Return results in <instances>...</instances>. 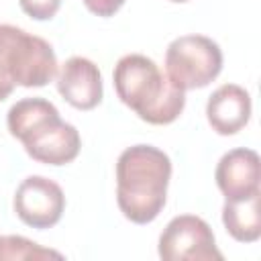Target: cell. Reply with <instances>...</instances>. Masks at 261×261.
<instances>
[{"label": "cell", "mask_w": 261, "mask_h": 261, "mask_svg": "<svg viewBox=\"0 0 261 261\" xmlns=\"http://www.w3.org/2000/svg\"><path fill=\"white\" fill-rule=\"evenodd\" d=\"M24 151L39 163L45 165H65L71 163L82 149L80 133L73 124L61 120V116H51L31 130L22 141Z\"/></svg>", "instance_id": "obj_7"}, {"label": "cell", "mask_w": 261, "mask_h": 261, "mask_svg": "<svg viewBox=\"0 0 261 261\" xmlns=\"http://www.w3.org/2000/svg\"><path fill=\"white\" fill-rule=\"evenodd\" d=\"M45 259H63V255L55 249L41 247L39 243L20 234L0 237V261H45Z\"/></svg>", "instance_id": "obj_13"}, {"label": "cell", "mask_w": 261, "mask_h": 261, "mask_svg": "<svg viewBox=\"0 0 261 261\" xmlns=\"http://www.w3.org/2000/svg\"><path fill=\"white\" fill-rule=\"evenodd\" d=\"M57 75L53 47L14 24H0V102L16 86L43 88Z\"/></svg>", "instance_id": "obj_3"}, {"label": "cell", "mask_w": 261, "mask_h": 261, "mask_svg": "<svg viewBox=\"0 0 261 261\" xmlns=\"http://www.w3.org/2000/svg\"><path fill=\"white\" fill-rule=\"evenodd\" d=\"M222 71V51L204 35H181L167 45L165 73L181 90L206 88Z\"/></svg>", "instance_id": "obj_4"}, {"label": "cell", "mask_w": 261, "mask_h": 261, "mask_svg": "<svg viewBox=\"0 0 261 261\" xmlns=\"http://www.w3.org/2000/svg\"><path fill=\"white\" fill-rule=\"evenodd\" d=\"M261 190L237 200H226L222 206V224L239 243H255L261 237Z\"/></svg>", "instance_id": "obj_11"}, {"label": "cell", "mask_w": 261, "mask_h": 261, "mask_svg": "<svg viewBox=\"0 0 261 261\" xmlns=\"http://www.w3.org/2000/svg\"><path fill=\"white\" fill-rule=\"evenodd\" d=\"M57 92L69 106L77 110L96 108L104 94L98 65L88 57H69L57 71Z\"/></svg>", "instance_id": "obj_8"}, {"label": "cell", "mask_w": 261, "mask_h": 261, "mask_svg": "<svg viewBox=\"0 0 261 261\" xmlns=\"http://www.w3.org/2000/svg\"><path fill=\"white\" fill-rule=\"evenodd\" d=\"M206 118L212 130L222 137L237 135L251 118V96L237 84H222L206 102Z\"/></svg>", "instance_id": "obj_10"}, {"label": "cell", "mask_w": 261, "mask_h": 261, "mask_svg": "<svg viewBox=\"0 0 261 261\" xmlns=\"http://www.w3.org/2000/svg\"><path fill=\"white\" fill-rule=\"evenodd\" d=\"M20 8L24 14H29L31 18L35 20H51L59 6H61V0H18Z\"/></svg>", "instance_id": "obj_14"}, {"label": "cell", "mask_w": 261, "mask_h": 261, "mask_svg": "<svg viewBox=\"0 0 261 261\" xmlns=\"http://www.w3.org/2000/svg\"><path fill=\"white\" fill-rule=\"evenodd\" d=\"M169 2H188V0H169Z\"/></svg>", "instance_id": "obj_16"}, {"label": "cell", "mask_w": 261, "mask_h": 261, "mask_svg": "<svg viewBox=\"0 0 261 261\" xmlns=\"http://www.w3.org/2000/svg\"><path fill=\"white\" fill-rule=\"evenodd\" d=\"M214 177L226 200L247 198L259 192V155L245 147L232 149L220 157Z\"/></svg>", "instance_id": "obj_9"}, {"label": "cell", "mask_w": 261, "mask_h": 261, "mask_svg": "<svg viewBox=\"0 0 261 261\" xmlns=\"http://www.w3.org/2000/svg\"><path fill=\"white\" fill-rule=\"evenodd\" d=\"M171 159L153 145H133L116 161V202L135 224L153 222L167 202Z\"/></svg>", "instance_id": "obj_1"}, {"label": "cell", "mask_w": 261, "mask_h": 261, "mask_svg": "<svg viewBox=\"0 0 261 261\" xmlns=\"http://www.w3.org/2000/svg\"><path fill=\"white\" fill-rule=\"evenodd\" d=\"M16 216L31 228H51L65 210V194L45 175H29L20 181L12 200Z\"/></svg>", "instance_id": "obj_6"}, {"label": "cell", "mask_w": 261, "mask_h": 261, "mask_svg": "<svg viewBox=\"0 0 261 261\" xmlns=\"http://www.w3.org/2000/svg\"><path fill=\"white\" fill-rule=\"evenodd\" d=\"M112 80L120 102L149 124H171L184 112L186 90L175 86L147 55H122L114 65Z\"/></svg>", "instance_id": "obj_2"}, {"label": "cell", "mask_w": 261, "mask_h": 261, "mask_svg": "<svg viewBox=\"0 0 261 261\" xmlns=\"http://www.w3.org/2000/svg\"><path fill=\"white\" fill-rule=\"evenodd\" d=\"M59 110L45 98H22L10 106L6 124L14 139L22 141L31 130H35L41 122L57 116Z\"/></svg>", "instance_id": "obj_12"}, {"label": "cell", "mask_w": 261, "mask_h": 261, "mask_svg": "<svg viewBox=\"0 0 261 261\" xmlns=\"http://www.w3.org/2000/svg\"><path fill=\"white\" fill-rule=\"evenodd\" d=\"M159 257L163 261H220L210 224L194 214H179L167 222L159 237Z\"/></svg>", "instance_id": "obj_5"}, {"label": "cell", "mask_w": 261, "mask_h": 261, "mask_svg": "<svg viewBox=\"0 0 261 261\" xmlns=\"http://www.w3.org/2000/svg\"><path fill=\"white\" fill-rule=\"evenodd\" d=\"M82 2H84V6L92 14L102 16V18H108V16H114L126 0H82Z\"/></svg>", "instance_id": "obj_15"}]
</instances>
